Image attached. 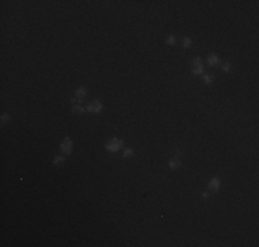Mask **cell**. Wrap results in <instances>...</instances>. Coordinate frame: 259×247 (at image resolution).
<instances>
[{
  "mask_svg": "<svg viewBox=\"0 0 259 247\" xmlns=\"http://www.w3.org/2000/svg\"><path fill=\"white\" fill-rule=\"evenodd\" d=\"M106 150L108 151H110V153H117L119 150H122L123 148V140L122 139H117V137H115V139H112L110 142H108L106 143Z\"/></svg>",
  "mask_w": 259,
  "mask_h": 247,
  "instance_id": "obj_1",
  "label": "cell"
},
{
  "mask_svg": "<svg viewBox=\"0 0 259 247\" xmlns=\"http://www.w3.org/2000/svg\"><path fill=\"white\" fill-rule=\"evenodd\" d=\"M59 150L64 153V155H69V154H72V150H73V142H72V139L70 137H65L62 143H61V146H59Z\"/></svg>",
  "mask_w": 259,
  "mask_h": 247,
  "instance_id": "obj_2",
  "label": "cell"
},
{
  "mask_svg": "<svg viewBox=\"0 0 259 247\" xmlns=\"http://www.w3.org/2000/svg\"><path fill=\"white\" fill-rule=\"evenodd\" d=\"M102 109H103V106H102V103H101L99 100H94V102H91L90 105L85 107L87 113H91V114H98V113L102 111Z\"/></svg>",
  "mask_w": 259,
  "mask_h": 247,
  "instance_id": "obj_3",
  "label": "cell"
},
{
  "mask_svg": "<svg viewBox=\"0 0 259 247\" xmlns=\"http://www.w3.org/2000/svg\"><path fill=\"white\" fill-rule=\"evenodd\" d=\"M192 72L193 74H203L204 72V66H203V62H201V59L199 56H196V59L193 61V66H192Z\"/></svg>",
  "mask_w": 259,
  "mask_h": 247,
  "instance_id": "obj_4",
  "label": "cell"
},
{
  "mask_svg": "<svg viewBox=\"0 0 259 247\" xmlns=\"http://www.w3.org/2000/svg\"><path fill=\"white\" fill-rule=\"evenodd\" d=\"M74 96H76V99H72L73 103L74 102H77V103L83 102V99L87 96V88H85V87H79L77 89L74 91Z\"/></svg>",
  "mask_w": 259,
  "mask_h": 247,
  "instance_id": "obj_5",
  "label": "cell"
},
{
  "mask_svg": "<svg viewBox=\"0 0 259 247\" xmlns=\"http://www.w3.org/2000/svg\"><path fill=\"white\" fill-rule=\"evenodd\" d=\"M219 188H221V180L218 177H212L208 183V189H211L212 192H218Z\"/></svg>",
  "mask_w": 259,
  "mask_h": 247,
  "instance_id": "obj_6",
  "label": "cell"
},
{
  "mask_svg": "<svg viewBox=\"0 0 259 247\" xmlns=\"http://www.w3.org/2000/svg\"><path fill=\"white\" fill-rule=\"evenodd\" d=\"M221 62V59H219V56H218L217 54H214L211 52L208 56H207V63H208V66H218V63Z\"/></svg>",
  "mask_w": 259,
  "mask_h": 247,
  "instance_id": "obj_7",
  "label": "cell"
},
{
  "mask_svg": "<svg viewBox=\"0 0 259 247\" xmlns=\"http://www.w3.org/2000/svg\"><path fill=\"white\" fill-rule=\"evenodd\" d=\"M181 166V159L179 158H176L174 157L171 161H169V169H172V170H175V169H178Z\"/></svg>",
  "mask_w": 259,
  "mask_h": 247,
  "instance_id": "obj_8",
  "label": "cell"
},
{
  "mask_svg": "<svg viewBox=\"0 0 259 247\" xmlns=\"http://www.w3.org/2000/svg\"><path fill=\"white\" fill-rule=\"evenodd\" d=\"M72 111H73V113H76V114H84L85 111V109L84 107H83V106H80V105H74L73 107H72Z\"/></svg>",
  "mask_w": 259,
  "mask_h": 247,
  "instance_id": "obj_9",
  "label": "cell"
},
{
  "mask_svg": "<svg viewBox=\"0 0 259 247\" xmlns=\"http://www.w3.org/2000/svg\"><path fill=\"white\" fill-rule=\"evenodd\" d=\"M64 162H65V157H61V155H57V157L53 159L54 165H59V163H64Z\"/></svg>",
  "mask_w": 259,
  "mask_h": 247,
  "instance_id": "obj_10",
  "label": "cell"
},
{
  "mask_svg": "<svg viewBox=\"0 0 259 247\" xmlns=\"http://www.w3.org/2000/svg\"><path fill=\"white\" fill-rule=\"evenodd\" d=\"M132 155H134V150H132V148H126V150H124V154H123L124 158H131Z\"/></svg>",
  "mask_w": 259,
  "mask_h": 247,
  "instance_id": "obj_11",
  "label": "cell"
},
{
  "mask_svg": "<svg viewBox=\"0 0 259 247\" xmlns=\"http://www.w3.org/2000/svg\"><path fill=\"white\" fill-rule=\"evenodd\" d=\"M165 44H168V45H175L176 44V39L175 36H169L167 40H165Z\"/></svg>",
  "mask_w": 259,
  "mask_h": 247,
  "instance_id": "obj_12",
  "label": "cell"
},
{
  "mask_svg": "<svg viewBox=\"0 0 259 247\" xmlns=\"http://www.w3.org/2000/svg\"><path fill=\"white\" fill-rule=\"evenodd\" d=\"M222 70L225 72V73H229V72H232V65H230L229 62L223 63V65H222Z\"/></svg>",
  "mask_w": 259,
  "mask_h": 247,
  "instance_id": "obj_13",
  "label": "cell"
},
{
  "mask_svg": "<svg viewBox=\"0 0 259 247\" xmlns=\"http://www.w3.org/2000/svg\"><path fill=\"white\" fill-rule=\"evenodd\" d=\"M203 80H204V83H206L207 85L212 84V77L210 76V74H204V76H203Z\"/></svg>",
  "mask_w": 259,
  "mask_h": 247,
  "instance_id": "obj_14",
  "label": "cell"
},
{
  "mask_svg": "<svg viewBox=\"0 0 259 247\" xmlns=\"http://www.w3.org/2000/svg\"><path fill=\"white\" fill-rule=\"evenodd\" d=\"M190 45H192V39L190 37H185V39H183V47L190 48Z\"/></svg>",
  "mask_w": 259,
  "mask_h": 247,
  "instance_id": "obj_15",
  "label": "cell"
},
{
  "mask_svg": "<svg viewBox=\"0 0 259 247\" xmlns=\"http://www.w3.org/2000/svg\"><path fill=\"white\" fill-rule=\"evenodd\" d=\"M10 121V116L7 114V113H4V114H1V125H4V124H7V122Z\"/></svg>",
  "mask_w": 259,
  "mask_h": 247,
  "instance_id": "obj_16",
  "label": "cell"
},
{
  "mask_svg": "<svg viewBox=\"0 0 259 247\" xmlns=\"http://www.w3.org/2000/svg\"><path fill=\"white\" fill-rule=\"evenodd\" d=\"M208 196H210L208 192H203V198H208Z\"/></svg>",
  "mask_w": 259,
  "mask_h": 247,
  "instance_id": "obj_17",
  "label": "cell"
}]
</instances>
